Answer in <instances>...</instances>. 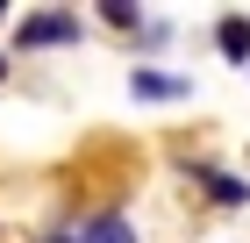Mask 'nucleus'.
<instances>
[{
    "mask_svg": "<svg viewBox=\"0 0 250 243\" xmlns=\"http://www.w3.org/2000/svg\"><path fill=\"white\" fill-rule=\"evenodd\" d=\"M0 15H7V7H0Z\"/></svg>",
    "mask_w": 250,
    "mask_h": 243,
    "instance_id": "nucleus-9",
    "label": "nucleus"
},
{
    "mask_svg": "<svg viewBox=\"0 0 250 243\" xmlns=\"http://www.w3.org/2000/svg\"><path fill=\"white\" fill-rule=\"evenodd\" d=\"M58 43H79V15L43 7L36 22H21V50H58Z\"/></svg>",
    "mask_w": 250,
    "mask_h": 243,
    "instance_id": "nucleus-1",
    "label": "nucleus"
},
{
    "mask_svg": "<svg viewBox=\"0 0 250 243\" xmlns=\"http://www.w3.org/2000/svg\"><path fill=\"white\" fill-rule=\"evenodd\" d=\"M43 243H79V236H43Z\"/></svg>",
    "mask_w": 250,
    "mask_h": 243,
    "instance_id": "nucleus-7",
    "label": "nucleus"
},
{
    "mask_svg": "<svg viewBox=\"0 0 250 243\" xmlns=\"http://www.w3.org/2000/svg\"><path fill=\"white\" fill-rule=\"evenodd\" d=\"M93 15H100V22H115V29H136V7H129V0H100Z\"/></svg>",
    "mask_w": 250,
    "mask_h": 243,
    "instance_id": "nucleus-6",
    "label": "nucleus"
},
{
    "mask_svg": "<svg viewBox=\"0 0 250 243\" xmlns=\"http://www.w3.org/2000/svg\"><path fill=\"white\" fill-rule=\"evenodd\" d=\"M200 179H208V193H214L222 207H243V200H250V186H243V179H229V172H200Z\"/></svg>",
    "mask_w": 250,
    "mask_h": 243,
    "instance_id": "nucleus-5",
    "label": "nucleus"
},
{
    "mask_svg": "<svg viewBox=\"0 0 250 243\" xmlns=\"http://www.w3.org/2000/svg\"><path fill=\"white\" fill-rule=\"evenodd\" d=\"M129 93L136 100H186L193 79L186 72H150V65H143V72H129Z\"/></svg>",
    "mask_w": 250,
    "mask_h": 243,
    "instance_id": "nucleus-2",
    "label": "nucleus"
},
{
    "mask_svg": "<svg viewBox=\"0 0 250 243\" xmlns=\"http://www.w3.org/2000/svg\"><path fill=\"white\" fill-rule=\"evenodd\" d=\"M0 79H7V57H0Z\"/></svg>",
    "mask_w": 250,
    "mask_h": 243,
    "instance_id": "nucleus-8",
    "label": "nucleus"
},
{
    "mask_svg": "<svg viewBox=\"0 0 250 243\" xmlns=\"http://www.w3.org/2000/svg\"><path fill=\"white\" fill-rule=\"evenodd\" d=\"M79 243H136V229H129V215H93Z\"/></svg>",
    "mask_w": 250,
    "mask_h": 243,
    "instance_id": "nucleus-4",
    "label": "nucleus"
},
{
    "mask_svg": "<svg viewBox=\"0 0 250 243\" xmlns=\"http://www.w3.org/2000/svg\"><path fill=\"white\" fill-rule=\"evenodd\" d=\"M214 43H222V57H229V65H250V22H243V15L222 22V29H214Z\"/></svg>",
    "mask_w": 250,
    "mask_h": 243,
    "instance_id": "nucleus-3",
    "label": "nucleus"
}]
</instances>
